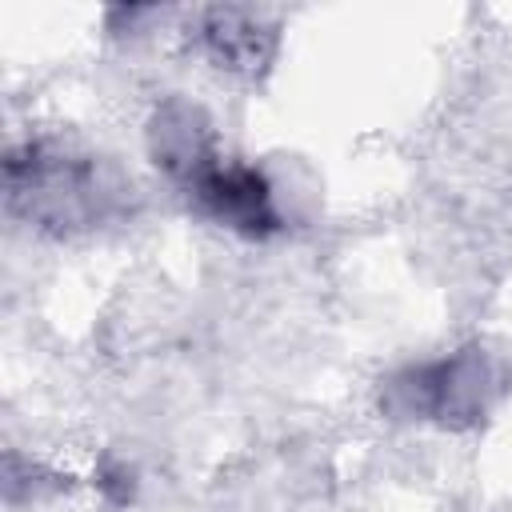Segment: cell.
<instances>
[{"mask_svg":"<svg viewBox=\"0 0 512 512\" xmlns=\"http://www.w3.org/2000/svg\"><path fill=\"white\" fill-rule=\"evenodd\" d=\"M488 368L476 352H460L452 360L408 368L392 380V408L404 416H424L440 424H456V416H476L484 408Z\"/></svg>","mask_w":512,"mask_h":512,"instance_id":"obj_2","label":"cell"},{"mask_svg":"<svg viewBox=\"0 0 512 512\" xmlns=\"http://www.w3.org/2000/svg\"><path fill=\"white\" fill-rule=\"evenodd\" d=\"M180 184L188 188V196L200 204L204 216H212L216 224H224L232 232H244V236L280 232V212H276L272 184L252 164L220 160L216 152H208Z\"/></svg>","mask_w":512,"mask_h":512,"instance_id":"obj_1","label":"cell"}]
</instances>
